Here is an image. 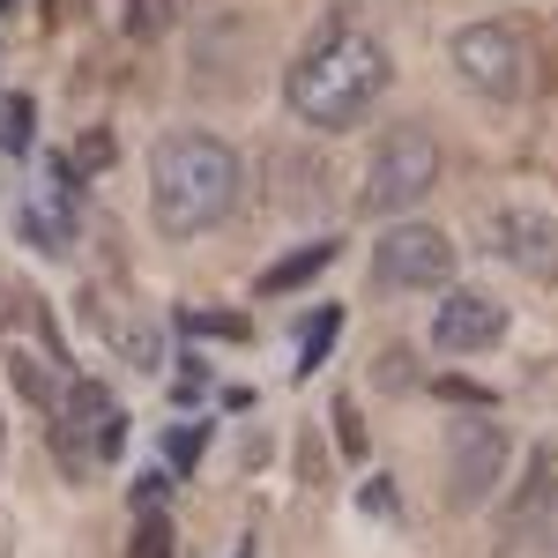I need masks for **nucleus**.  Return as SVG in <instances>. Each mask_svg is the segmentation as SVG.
Returning <instances> with one entry per match:
<instances>
[{"label": "nucleus", "mask_w": 558, "mask_h": 558, "mask_svg": "<svg viewBox=\"0 0 558 558\" xmlns=\"http://www.w3.org/2000/svg\"><path fill=\"white\" fill-rule=\"evenodd\" d=\"M387 83H395L387 45L373 38V31H357V23H328V31H313L305 52L291 60L283 105H291L313 134H350L387 97Z\"/></svg>", "instance_id": "obj_1"}, {"label": "nucleus", "mask_w": 558, "mask_h": 558, "mask_svg": "<svg viewBox=\"0 0 558 558\" xmlns=\"http://www.w3.org/2000/svg\"><path fill=\"white\" fill-rule=\"evenodd\" d=\"M239 186H246V165L223 134L179 128L157 142L149 157V209H157V231L165 239H202L223 216L239 209Z\"/></svg>", "instance_id": "obj_2"}, {"label": "nucleus", "mask_w": 558, "mask_h": 558, "mask_svg": "<svg viewBox=\"0 0 558 558\" xmlns=\"http://www.w3.org/2000/svg\"><path fill=\"white\" fill-rule=\"evenodd\" d=\"M432 186H439V142H432V128L402 120V128H387L380 142H373V157H365V186H357V209L402 223Z\"/></svg>", "instance_id": "obj_3"}, {"label": "nucleus", "mask_w": 558, "mask_h": 558, "mask_svg": "<svg viewBox=\"0 0 558 558\" xmlns=\"http://www.w3.org/2000/svg\"><path fill=\"white\" fill-rule=\"evenodd\" d=\"M447 60H454V75L470 89H484L492 105H514V97H529V83H536V45H529V31H514V23H470V31H454Z\"/></svg>", "instance_id": "obj_4"}, {"label": "nucleus", "mask_w": 558, "mask_h": 558, "mask_svg": "<svg viewBox=\"0 0 558 558\" xmlns=\"http://www.w3.org/2000/svg\"><path fill=\"white\" fill-rule=\"evenodd\" d=\"M551 551H558V454L536 447L529 470H521L514 507H507V521H499L492 558H551Z\"/></svg>", "instance_id": "obj_5"}, {"label": "nucleus", "mask_w": 558, "mask_h": 558, "mask_svg": "<svg viewBox=\"0 0 558 558\" xmlns=\"http://www.w3.org/2000/svg\"><path fill=\"white\" fill-rule=\"evenodd\" d=\"M454 276V246H447V231H432V223H395L380 231V246H373V291H439Z\"/></svg>", "instance_id": "obj_6"}, {"label": "nucleus", "mask_w": 558, "mask_h": 558, "mask_svg": "<svg viewBox=\"0 0 558 558\" xmlns=\"http://www.w3.org/2000/svg\"><path fill=\"white\" fill-rule=\"evenodd\" d=\"M120 439H128V417H120V402L105 395L97 380H75L68 387V402L52 410V447L89 470V462H105V454H120Z\"/></svg>", "instance_id": "obj_7"}, {"label": "nucleus", "mask_w": 558, "mask_h": 558, "mask_svg": "<svg viewBox=\"0 0 558 558\" xmlns=\"http://www.w3.org/2000/svg\"><path fill=\"white\" fill-rule=\"evenodd\" d=\"M15 223H23V239H31L38 254H52V260H68L75 246H83V202H75L68 165H45V172L23 179V209H15Z\"/></svg>", "instance_id": "obj_8"}, {"label": "nucleus", "mask_w": 558, "mask_h": 558, "mask_svg": "<svg viewBox=\"0 0 558 558\" xmlns=\"http://www.w3.org/2000/svg\"><path fill=\"white\" fill-rule=\"evenodd\" d=\"M507 462H514V439L492 425V417H462V425L447 432V499L454 507L492 499V484L507 476Z\"/></svg>", "instance_id": "obj_9"}, {"label": "nucleus", "mask_w": 558, "mask_h": 558, "mask_svg": "<svg viewBox=\"0 0 558 558\" xmlns=\"http://www.w3.org/2000/svg\"><path fill=\"white\" fill-rule=\"evenodd\" d=\"M484 239H492V254L507 260V268H521L529 283H544V291L558 283V223L544 209L507 202V209L492 216V231H484Z\"/></svg>", "instance_id": "obj_10"}, {"label": "nucleus", "mask_w": 558, "mask_h": 558, "mask_svg": "<svg viewBox=\"0 0 558 558\" xmlns=\"http://www.w3.org/2000/svg\"><path fill=\"white\" fill-rule=\"evenodd\" d=\"M499 336H507V305L492 299V291H447L439 313H432V343L447 350V357L499 350Z\"/></svg>", "instance_id": "obj_11"}, {"label": "nucleus", "mask_w": 558, "mask_h": 558, "mask_svg": "<svg viewBox=\"0 0 558 558\" xmlns=\"http://www.w3.org/2000/svg\"><path fill=\"white\" fill-rule=\"evenodd\" d=\"M83 313H89V328L105 336V343L128 357L134 373H157L165 365V336H157V320H142V313H128V305L112 299V291H89L83 299Z\"/></svg>", "instance_id": "obj_12"}, {"label": "nucleus", "mask_w": 558, "mask_h": 558, "mask_svg": "<svg viewBox=\"0 0 558 558\" xmlns=\"http://www.w3.org/2000/svg\"><path fill=\"white\" fill-rule=\"evenodd\" d=\"M328 260H336V239H320V246H305V254H291V260H276V268L260 276V291H276V299H283V291H299L305 276H320Z\"/></svg>", "instance_id": "obj_13"}, {"label": "nucleus", "mask_w": 558, "mask_h": 558, "mask_svg": "<svg viewBox=\"0 0 558 558\" xmlns=\"http://www.w3.org/2000/svg\"><path fill=\"white\" fill-rule=\"evenodd\" d=\"M336 328H343V313H336V305L305 320V350H299V373H320V357H328V343H336Z\"/></svg>", "instance_id": "obj_14"}, {"label": "nucleus", "mask_w": 558, "mask_h": 558, "mask_svg": "<svg viewBox=\"0 0 558 558\" xmlns=\"http://www.w3.org/2000/svg\"><path fill=\"white\" fill-rule=\"evenodd\" d=\"M128 558H179V544H172V521H165V514H142V521H134V544H128Z\"/></svg>", "instance_id": "obj_15"}, {"label": "nucleus", "mask_w": 558, "mask_h": 558, "mask_svg": "<svg viewBox=\"0 0 558 558\" xmlns=\"http://www.w3.org/2000/svg\"><path fill=\"white\" fill-rule=\"evenodd\" d=\"M0 149L8 157L31 149V97H0Z\"/></svg>", "instance_id": "obj_16"}, {"label": "nucleus", "mask_w": 558, "mask_h": 558, "mask_svg": "<svg viewBox=\"0 0 558 558\" xmlns=\"http://www.w3.org/2000/svg\"><path fill=\"white\" fill-rule=\"evenodd\" d=\"M165 23H172V0H128V38H165Z\"/></svg>", "instance_id": "obj_17"}, {"label": "nucleus", "mask_w": 558, "mask_h": 558, "mask_svg": "<svg viewBox=\"0 0 558 558\" xmlns=\"http://www.w3.org/2000/svg\"><path fill=\"white\" fill-rule=\"evenodd\" d=\"M97 165H112V134H83L68 157V179H97Z\"/></svg>", "instance_id": "obj_18"}, {"label": "nucleus", "mask_w": 558, "mask_h": 558, "mask_svg": "<svg viewBox=\"0 0 558 558\" xmlns=\"http://www.w3.org/2000/svg\"><path fill=\"white\" fill-rule=\"evenodd\" d=\"M202 447H209V432H202V425H179L172 439H165V454H172V470H194V462H202Z\"/></svg>", "instance_id": "obj_19"}, {"label": "nucleus", "mask_w": 558, "mask_h": 558, "mask_svg": "<svg viewBox=\"0 0 558 558\" xmlns=\"http://www.w3.org/2000/svg\"><path fill=\"white\" fill-rule=\"evenodd\" d=\"M194 336H223V343H246V320L239 313H186Z\"/></svg>", "instance_id": "obj_20"}, {"label": "nucleus", "mask_w": 558, "mask_h": 558, "mask_svg": "<svg viewBox=\"0 0 558 558\" xmlns=\"http://www.w3.org/2000/svg\"><path fill=\"white\" fill-rule=\"evenodd\" d=\"M15 387H23L31 402H45V410H52V380H45V373L31 365V357H15Z\"/></svg>", "instance_id": "obj_21"}, {"label": "nucleus", "mask_w": 558, "mask_h": 558, "mask_svg": "<svg viewBox=\"0 0 558 558\" xmlns=\"http://www.w3.org/2000/svg\"><path fill=\"white\" fill-rule=\"evenodd\" d=\"M239 558H254V544H246V551H239Z\"/></svg>", "instance_id": "obj_22"}]
</instances>
